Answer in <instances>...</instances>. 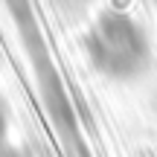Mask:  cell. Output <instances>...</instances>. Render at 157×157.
I'll list each match as a JSON object with an SVG mask.
<instances>
[{
    "instance_id": "1",
    "label": "cell",
    "mask_w": 157,
    "mask_h": 157,
    "mask_svg": "<svg viewBox=\"0 0 157 157\" xmlns=\"http://www.w3.org/2000/svg\"><path fill=\"white\" fill-rule=\"evenodd\" d=\"M93 64L111 78H128L146 64V38L125 15L102 17L87 35Z\"/></svg>"
}]
</instances>
